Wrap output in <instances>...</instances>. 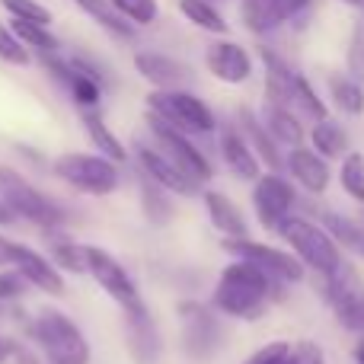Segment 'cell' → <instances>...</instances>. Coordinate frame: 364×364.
Here are the masks:
<instances>
[{
    "mask_svg": "<svg viewBox=\"0 0 364 364\" xmlns=\"http://www.w3.org/2000/svg\"><path fill=\"white\" fill-rule=\"evenodd\" d=\"M179 13L201 32H211V36H227V19L211 0H179Z\"/></svg>",
    "mask_w": 364,
    "mask_h": 364,
    "instance_id": "cell-30",
    "label": "cell"
},
{
    "mask_svg": "<svg viewBox=\"0 0 364 364\" xmlns=\"http://www.w3.org/2000/svg\"><path fill=\"white\" fill-rule=\"evenodd\" d=\"M329 96H333L336 109H342L346 115H361L364 112V87L355 77L333 74L329 77Z\"/></svg>",
    "mask_w": 364,
    "mask_h": 364,
    "instance_id": "cell-33",
    "label": "cell"
},
{
    "mask_svg": "<svg viewBox=\"0 0 364 364\" xmlns=\"http://www.w3.org/2000/svg\"><path fill=\"white\" fill-rule=\"evenodd\" d=\"M288 109L297 115H307V119L320 122V119H329L326 112V102L316 96V90L310 87V80L301 74V70H294L291 74V83H288Z\"/></svg>",
    "mask_w": 364,
    "mask_h": 364,
    "instance_id": "cell-28",
    "label": "cell"
},
{
    "mask_svg": "<svg viewBox=\"0 0 364 364\" xmlns=\"http://www.w3.org/2000/svg\"><path fill=\"white\" fill-rule=\"evenodd\" d=\"M0 6L6 10V16H10V19L51 26V10L45 4H38V0H0Z\"/></svg>",
    "mask_w": 364,
    "mask_h": 364,
    "instance_id": "cell-38",
    "label": "cell"
},
{
    "mask_svg": "<svg viewBox=\"0 0 364 364\" xmlns=\"http://www.w3.org/2000/svg\"><path fill=\"white\" fill-rule=\"evenodd\" d=\"M70 4H74L80 13H87L100 29H106L109 36H115V38H134V32H138V26L128 23V19L112 6V0H70Z\"/></svg>",
    "mask_w": 364,
    "mask_h": 364,
    "instance_id": "cell-26",
    "label": "cell"
},
{
    "mask_svg": "<svg viewBox=\"0 0 364 364\" xmlns=\"http://www.w3.org/2000/svg\"><path fill=\"white\" fill-rule=\"evenodd\" d=\"M224 250L230 252L233 259H243V262L259 265L262 272H269L272 278H278V282H284V284H297V282H304V275H307V265H304L297 256L278 250V246L256 243V240H250V237H237V240L227 237Z\"/></svg>",
    "mask_w": 364,
    "mask_h": 364,
    "instance_id": "cell-11",
    "label": "cell"
},
{
    "mask_svg": "<svg viewBox=\"0 0 364 364\" xmlns=\"http://www.w3.org/2000/svg\"><path fill=\"white\" fill-rule=\"evenodd\" d=\"M0 61L13 68H26L32 61V51L23 45V38L13 32V26L0 23Z\"/></svg>",
    "mask_w": 364,
    "mask_h": 364,
    "instance_id": "cell-37",
    "label": "cell"
},
{
    "mask_svg": "<svg viewBox=\"0 0 364 364\" xmlns=\"http://www.w3.org/2000/svg\"><path fill=\"white\" fill-rule=\"evenodd\" d=\"M361 4H364V0H361Z\"/></svg>",
    "mask_w": 364,
    "mask_h": 364,
    "instance_id": "cell-50",
    "label": "cell"
},
{
    "mask_svg": "<svg viewBox=\"0 0 364 364\" xmlns=\"http://www.w3.org/2000/svg\"><path fill=\"white\" fill-rule=\"evenodd\" d=\"M310 144H314V151L320 154V157L339 160L348 154V134L342 132V125H336L333 119H320V122H314Z\"/></svg>",
    "mask_w": 364,
    "mask_h": 364,
    "instance_id": "cell-29",
    "label": "cell"
},
{
    "mask_svg": "<svg viewBox=\"0 0 364 364\" xmlns=\"http://www.w3.org/2000/svg\"><path fill=\"white\" fill-rule=\"evenodd\" d=\"M348 68H352L355 77H364V26L355 29V42H352V51H348Z\"/></svg>",
    "mask_w": 364,
    "mask_h": 364,
    "instance_id": "cell-42",
    "label": "cell"
},
{
    "mask_svg": "<svg viewBox=\"0 0 364 364\" xmlns=\"http://www.w3.org/2000/svg\"><path fill=\"white\" fill-rule=\"evenodd\" d=\"M10 265L38 291H48V294L61 297L64 294V275L58 272V265L51 262L48 256L36 252L32 246H23V243H13L10 250Z\"/></svg>",
    "mask_w": 364,
    "mask_h": 364,
    "instance_id": "cell-18",
    "label": "cell"
},
{
    "mask_svg": "<svg viewBox=\"0 0 364 364\" xmlns=\"http://www.w3.org/2000/svg\"><path fill=\"white\" fill-rule=\"evenodd\" d=\"M282 288H284V282L272 278L269 272H262L259 265L233 259L218 275L211 304L218 314L233 316V320H259L272 301L284 297Z\"/></svg>",
    "mask_w": 364,
    "mask_h": 364,
    "instance_id": "cell-1",
    "label": "cell"
},
{
    "mask_svg": "<svg viewBox=\"0 0 364 364\" xmlns=\"http://www.w3.org/2000/svg\"><path fill=\"white\" fill-rule=\"evenodd\" d=\"M205 208L211 224L218 227L224 237L237 240V237H250V227H246V218L224 192H205Z\"/></svg>",
    "mask_w": 364,
    "mask_h": 364,
    "instance_id": "cell-23",
    "label": "cell"
},
{
    "mask_svg": "<svg viewBox=\"0 0 364 364\" xmlns=\"http://www.w3.org/2000/svg\"><path fill=\"white\" fill-rule=\"evenodd\" d=\"M125 342L128 352L138 364H157L164 355V336L157 329V320L147 310V304L125 310Z\"/></svg>",
    "mask_w": 364,
    "mask_h": 364,
    "instance_id": "cell-16",
    "label": "cell"
},
{
    "mask_svg": "<svg viewBox=\"0 0 364 364\" xmlns=\"http://www.w3.org/2000/svg\"><path fill=\"white\" fill-rule=\"evenodd\" d=\"M282 364H294V352H291V358H288V361H282Z\"/></svg>",
    "mask_w": 364,
    "mask_h": 364,
    "instance_id": "cell-48",
    "label": "cell"
},
{
    "mask_svg": "<svg viewBox=\"0 0 364 364\" xmlns=\"http://www.w3.org/2000/svg\"><path fill=\"white\" fill-rule=\"evenodd\" d=\"M205 68L214 80L240 87V83H246L252 77V58L240 42L218 38V42H211L205 51Z\"/></svg>",
    "mask_w": 364,
    "mask_h": 364,
    "instance_id": "cell-17",
    "label": "cell"
},
{
    "mask_svg": "<svg viewBox=\"0 0 364 364\" xmlns=\"http://www.w3.org/2000/svg\"><path fill=\"white\" fill-rule=\"evenodd\" d=\"M112 6L132 26H138V29L154 26L160 19V4H157V0H112Z\"/></svg>",
    "mask_w": 364,
    "mask_h": 364,
    "instance_id": "cell-36",
    "label": "cell"
},
{
    "mask_svg": "<svg viewBox=\"0 0 364 364\" xmlns=\"http://www.w3.org/2000/svg\"><path fill=\"white\" fill-rule=\"evenodd\" d=\"M13 220H16V214L4 205V198H0V224H13Z\"/></svg>",
    "mask_w": 364,
    "mask_h": 364,
    "instance_id": "cell-46",
    "label": "cell"
},
{
    "mask_svg": "<svg viewBox=\"0 0 364 364\" xmlns=\"http://www.w3.org/2000/svg\"><path fill=\"white\" fill-rule=\"evenodd\" d=\"M80 122H83V128H87V138L93 141L96 154H102V157L115 160V164H125V160H128L125 144H122V141L115 138L112 128L106 125V119H102L100 109H83V112H80Z\"/></svg>",
    "mask_w": 364,
    "mask_h": 364,
    "instance_id": "cell-24",
    "label": "cell"
},
{
    "mask_svg": "<svg viewBox=\"0 0 364 364\" xmlns=\"http://www.w3.org/2000/svg\"><path fill=\"white\" fill-rule=\"evenodd\" d=\"M262 125L269 128V134L278 141V144H288V147H301V144H304L301 115L291 112V109L275 106V102H265V109H262Z\"/></svg>",
    "mask_w": 364,
    "mask_h": 364,
    "instance_id": "cell-27",
    "label": "cell"
},
{
    "mask_svg": "<svg viewBox=\"0 0 364 364\" xmlns=\"http://www.w3.org/2000/svg\"><path fill=\"white\" fill-rule=\"evenodd\" d=\"M147 132H151V144L157 147V151H164L166 157H170L173 164H176L179 170L186 173V176H192L198 186L211 182L214 166H211V160H208L205 154L198 151V144L192 141V134L173 128L170 122L157 119L154 112H147Z\"/></svg>",
    "mask_w": 364,
    "mask_h": 364,
    "instance_id": "cell-9",
    "label": "cell"
},
{
    "mask_svg": "<svg viewBox=\"0 0 364 364\" xmlns=\"http://www.w3.org/2000/svg\"><path fill=\"white\" fill-rule=\"evenodd\" d=\"M278 237L294 250V256L301 259L307 269H314L316 275H333L339 272V265L346 262L342 259V250L329 230L323 224H314L307 218H297V214H288V218L278 224Z\"/></svg>",
    "mask_w": 364,
    "mask_h": 364,
    "instance_id": "cell-2",
    "label": "cell"
},
{
    "mask_svg": "<svg viewBox=\"0 0 364 364\" xmlns=\"http://www.w3.org/2000/svg\"><path fill=\"white\" fill-rule=\"evenodd\" d=\"M48 243H51V262L58 269H68V272H87V246L74 243L70 237H61V233L48 230Z\"/></svg>",
    "mask_w": 364,
    "mask_h": 364,
    "instance_id": "cell-34",
    "label": "cell"
},
{
    "mask_svg": "<svg viewBox=\"0 0 364 364\" xmlns=\"http://www.w3.org/2000/svg\"><path fill=\"white\" fill-rule=\"evenodd\" d=\"M291 352H294V348H291V342L278 339V342H269V346H262L259 352H252L243 364H282V361L291 358Z\"/></svg>",
    "mask_w": 364,
    "mask_h": 364,
    "instance_id": "cell-39",
    "label": "cell"
},
{
    "mask_svg": "<svg viewBox=\"0 0 364 364\" xmlns=\"http://www.w3.org/2000/svg\"><path fill=\"white\" fill-rule=\"evenodd\" d=\"M13 32L23 38V45L38 58H48V55H58L61 51V42L51 36L48 26H38V23H23V19H10Z\"/></svg>",
    "mask_w": 364,
    "mask_h": 364,
    "instance_id": "cell-32",
    "label": "cell"
},
{
    "mask_svg": "<svg viewBox=\"0 0 364 364\" xmlns=\"http://www.w3.org/2000/svg\"><path fill=\"white\" fill-rule=\"evenodd\" d=\"M316 284H320V294L326 297V304L333 307L339 326L355 336H364V288L358 282V272L348 262H342L333 275H316Z\"/></svg>",
    "mask_w": 364,
    "mask_h": 364,
    "instance_id": "cell-8",
    "label": "cell"
},
{
    "mask_svg": "<svg viewBox=\"0 0 364 364\" xmlns=\"http://www.w3.org/2000/svg\"><path fill=\"white\" fill-rule=\"evenodd\" d=\"M284 166H288V173L301 182L310 195H323L329 188V179H333L326 157H320L314 147H304V144L291 147L288 157H284Z\"/></svg>",
    "mask_w": 364,
    "mask_h": 364,
    "instance_id": "cell-21",
    "label": "cell"
},
{
    "mask_svg": "<svg viewBox=\"0 0 364 364\" xmlns=\"http://www.w3.org/2000/svg\"><path fill=\"white\" fill-rule=\"evenodd\" d=\"M218 144H220V157H224L227 170H230L237 179L256 182L259 176H262V164H259L256 151L250 147V141L243 138V132H240L237 125H224V128H220Z\"/></svg>",
    "mask_w": 364,
    "mask_h": 364,
    "instance_id": "cell-20",
    "label": "cell"
},
{
    "mask_svg": "<svg viewBox=\"0 0 364 364\" xmlns=\"http://www.w3.org/2000/svg\"><path fill=\"white\" fill-rule=\"evenodd\" d=\"M346 4H361V0H346Z\"/></svg>",
    "mask_w": 364,
    "mask_h": 364,
    "instance_id": "cell-49",
    "label": "cell"
},
{
    "mask_svg": "<svg viewBox=\"0 0 364 364\" xmlns=\"http://www.w3.org/2000/svg\"><path fill=\"white\" fill-rule=\"evenodd\" d=\"M0 198L16 218L32 220V224L45 227V230H55V227H61L68 220V211L55 198L38 192L23 173L10 170V166H0Z\"/></svg>",
    "mask_w": 364,
    "mask_h": 364,
    "instance_id": "cell-4",
    "label": "cell"
},
{
    "mask_svg": "<svg viewBox=\"0 0 364 364\" xmlns=\"http://www.w3.org/2000/svg\"><path fill=\"white\" fill-rule=\"evenodd\" d=\"M310 0H240V23L252 36H269L294 16H301Z\"/></svg>",
    "mask_w": 364,
    "mask_h": 364,
    "instance_id": "cell-15",
    "label": "cell"
},
{
    "mask_svg": "<svg viewBox=\"0 0 364 364\" xmlns=\"http://www.w3.org/2000/svg\"><path fill=\"white\" fill-rule=\"evenodd\" d=\"M147 112L170 122L173 128L192 134V138L195 134H211L218 128L211 106L188 90H154V93H147Z\"/></svg>",
    "mask_w": 364,
    "mask_h": 364,
    "instance_id": "cell-6",
    "label": "cell"
},
{
    "mask_svg": "<svg viewBox=\"0 0 364 364\" xmlns=\"http://www.w3.org/2000/svg\"><path fill=\"white\" fill-rule=\"evenodd\" d=\"M10 250H13V240L0 237V269H6V265H10Z\"/></svg>",
    "mask_w": 364,
    "mask_h": 364,
    "instance_id": "cell-44",
    "label": "cell"
},
{
    "mask_svg": "<svg viewBox=\"0 0 364 364\" xmlns=\"http://www.w3.org/2000/svg\"><path fill=\"white\" fill-rule=\"evenodd\" d=\"M26 278L19 275L16 269H0V304H10V301H16V297H23V291H26Z\"/></svg>",
    "mask_w": 364,
    "mask_h": 364,
    "instance_id": "cell-40",
    "label": "cell"
},
{
    "mask_svg": "<svg viewBox=\"0 0 364 364\" xmlns=\"http://www.w3.org/2000/svg\"><path fill=\"white\" fill-rule=\"evenodd\" d=\"M42 68L68 90V96L74 100V106L80 112L83 109H100L102 93H106V80H102V70L90 58L83 55L61 58V51H58V55L42 58Z\"/></svg>",
    "mask_w": 364,
    "mask_h": 364,
    "instance_id": "cell-5",
    "label": "cell"
},
{
    "mask_svg": "<svg viewBox=\"0 0 364 364\" xmlns=\"http://www.w3.org/2000/svg\"><path fill=\"white\" fill-rule=\"evenodd\" d=\"M339 182H342V188H346L348 198L358 201V205H364V154L348 151L346 157H342Z\"/></svg>",
    "mask_w": 364,
    "mask_h": 364,
    "instance_id": "cell-35",
    "label": "cell"
},
{
    "mask_svg": "<svg viewBox=\"0 0 364 364\" xmlns=\"http://www.w3.org/2000/svg\"><path fill=\"white\" fill-rule=\"evenodd\" d=\"M294 364H326V355H323V348L316 342H297Z\"/></svg>",
    "mask_w": 364,
    "mask_h": 364,
    "instance_id": "cell-41",
    "label": "cell"
},
{
    "mask_svg": "<svg viewBox=\"0 0 364 364\" xmlns=\"http://www.w3.org/2000/svg\"><path fill=\"white\" fill-rule=\"evenodd\" d=\"M134 70H138V77H144L154 90H186L188 83H192L188 64L164 55V51H138V55H134Z\"/></svg>",
    "mask_w": 364,
    "mask_h": 364,
    "instance_id": "cell-19",
    "label": "cell"
},
{
    "mask_svg": "<svg viewBox=\"0 0 364 364\" xmlns=\"http://www.w3.org/2000/svg\"><path fill=\"white\" fill-rule=\"evenodd\" d=\"M240 132H243V138L250 141V147L256 151L259 164L269 166V173L282 170L284 157H282V151H278V141L269 134V128L262 125V119H259V115H252L250 109H240Z\"/></svg>",
    "mask_w": 364,
    "mask_h": 364,
    "instance_id": "cell-22",
    "label": "cell"
},
{
    "mask_svg": "<svg viewBox=\"0 0 364 364\" xmlns=\"http://www.w3.org/2000/svg\"><path fill=\"white\" fill-rule=\"evenodd\" d=\"M87 275L93 278L115 304H122V310H132V307H138V304H144L134 278L128 275V269L109 250L87 246Z\"/></svg>",
    "mask_w": 364,
    "mask_h": 364,
    "instance_id": "cell-12",
    "label": "cell"
},
{
    "mask_svg": "<svg viewBox=\"0 0 364 364\" xmlns=\"http://www.w3.org/2000/svg\"><path fill=\"white\" fill-rule=\"evenodd\" d=\"M138 192H141V208H144V218L151 224L164 227L173 220V192L164 188L160 182H154L147 173L138 170Z\"/></svg>",
    "mask_w": 364,
    "mask_h": 364,
    "instance_id": "cell-25",
    "label": "cell"
},
{
    "mask_svg": "<svg viewBox=\"0 0 364 364\" xmlns=\"http://www.w3.org/2000/svg\"><path fill=\"white\" fill-rule=\"evenodd\" d=\"M32 339L48 364H90V342L61 310H42L32 323Z\"/></svg>",
    "mask_w": 364,
    "mask_h": 364,
    "instance_id": "cell-3",
    "label": "cell"
},
{
    "mask_svg": "<svg viewBox=\"0 0 364 364\" xmlns=\"http://www.w3.org/2000/svg\"><path fill=\"white\" fill-rule=\"evenodd\" d=\"M323 227L339 246H346V250H352L355 256L364 259V220L342 218L336 211H323Z\"/></svg>",
    "mask_w": 364,
    "mask_h": 364,
    "instance_id": "cell-31",
    "label": "cell"
},
{
    "mask_svg": "<svg viewBox=\"0 0 364 364\" xmlns=\"http://www.w3.org/2000/svg\"><path fill=\"white\" fill-rule=\"evenodd\" d=\"M6 358H13V342L10 339H0V364Z\"/></svg>",
    "mask_w": 364,
    "mask_h": 364,
    "instance_id": "cell-45",
    "label": "cell"
},
{
    "mask_svg": "<svg viewBox=\"0 0 364 364\" xmlns=\"http://www.w3.org/2000/svg\"><path fill=\"white\" fill-rule=\"evenodd\" d=\"M179 320H182V352L195 361L211 358L224 342V326L214 316L211 307L198 301H182L179 304Z\"/></svg>",
    "mask_w": 364,
    "mask_h": 364,
    "instance_id": "cell-10",
    "label": "cell"
},
{
    "mask_svg": "<svg viewBox=\"0 0 364 364\" xmlns=\"http://www.w3.org/2000/svg\"><path fill=\"white\" fill-rule=\"evenodd\" d=\"M134 160H138V170L141 173H147L154 182H160L164 188H170L173 195L195 198V195L201 192L198 182H195L192 176H186V173H182L164 151H157V147L147 144V141H138V144H134Z\"/></svg>",
    "mask_w": 364,
    "mask_h": 364,
    "instance_id": "cell-14",
    "label": "cell"
},
{
    "mask_svg": "<svg viewBox=\"0 0 364 364\" xmlns=\"http://www.w3.org/2000/svg\"><path fill=\"white\" fill-rule=\"evenodd\" d=\"M355 364H364V336L358 339V346H355Z\"/></svg>",
    "mask_w": 364,
    "mask_h": 364,
    "instance_id": "cell-47",
    "label": "cell"
},
{
    "mask_svg": "<svg viewBox=\"0 0 364 364\" xmlns=\"http://www.w3.org/2000/svg\"><path fill=\"white\" fill-rule=\"evenodd\" d=\"M55 176L83 195H112L122 182L119 164L102 154H61L55 160Z\"/></svg>",
    "mask_w": 364,
    "mask_h": 364,
    "instance_id": "cell-7",
    "label": "cell"
},
{
    "mask_svg": "<svg viewBox=\"0 0 364 364\" xmlns=\"http://www.w3.org/2000/svg\"><path fill=\"white\" fill-rule=\"evenodd\" d=\"M13 358H16L19 364H38V361L29 355V348H23L19 342H13Z\"/></svg>",
    "mask_w": 364,
    "mask_h": 364,
    "instance_id": "cell-43",
    "label": "cell"
},
{
    "mask_svg": "<svg viewBox=\"0 0 364 364\" xmlns=\"http://www.w3.org/2000/svg\"><path fill=\"white\" fill-rule=\"evenodd\" d=\"M297 201V192L282 173H265L252 182V208H256V218L265 230H278L284 218L291 214Z\"/></svg>",
    "mask_w": 364,
    "mask_h": 364,
    "instance_id": "cell-13",
    "label": "cell"
}]
</instances>
